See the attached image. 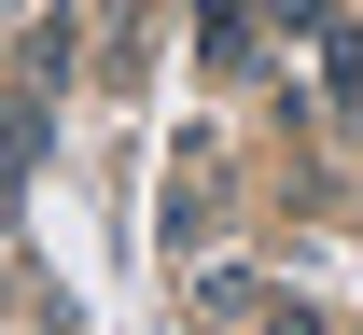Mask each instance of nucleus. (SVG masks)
I'll use <instances>...</instances> for the list:
<instances>
[{
    "instance_id": "f257e3e1",
    "label": "nucleus",
    "mask_w": 363,
    "mask_h": 335,
    "mask_svg": "<svg viewBox=\"0 0 363 335\" xmlns=\"http://www.w3.org/2000/svg\"><path fill=\"white\" fill-rule=\"evenodd\" d=\"M335 98H350V112H363V28H350V42H335Z\"/></svg>"
}]
</instances>
